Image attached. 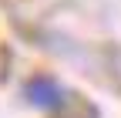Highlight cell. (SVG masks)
<instances>
[{
  "instance_id": "6da1fadb",
  "label": "cell",
  "mask_w": 121,
  "mask_h": 118,
  "mask_svg": "<svg viewBox=\"0 0 121 118\" xmlns=\"http://www.w3.org/2000/svg\"><path fill=\"white\" fill-rule=\"evenodd\" d=\"M27 95H30L34 105H57V101H60V91L54 88V81H47V78L34 81V84L27 88Z\"/></svg>"
}]
</instances>
